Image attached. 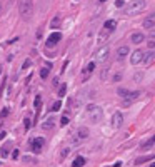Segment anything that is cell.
I'll use <instances>...</instances> for the list:
<instances>
[{
	"label": "cell",
	"mask_w": 155,
	"mask_h": 167,
	"mask_svg": "<svg viewBox=\"0 0 155 167\" xmlns=\"http://www.w3.org/2000/svg\"><path fill=\"white\" fill-rule=\"evenodd\" d=\"M145 7H147V0H134L125 7V15H128V17L137 15L142 10H145Z\"/></svg>",
	"instance_id": "1"
},
{
	"label": "cell",
	"mask_w": 155,
	"mask_h": 167,
	"mask_svg": "<svg viewBox=\"0 0 155 167\" xmlns=\"http://www.w3.org/2000/svg\"><path fill=\"white\" fill-rule=\"evenodd\" d=\"M85 114H87V119L90 122H94V124L100 122L102 117H104V112H102V109L98 107V105H88L85 109Z\"/></svg>",
	"instance_id": "2"
},
{
	"label": "cell",
	"mask_w": 155,
	"mask_h": 167,
	"mask_svg": "<svg viewBox=\"0 0 155 167\" xmlns=\"http://www.w3.org/2000/svg\"><path fill=\"white\" fill-rule=\"evenodd\" d=\"M19 12L23 20H29L32 17V13H33V2L32 0H20Z\"/></svg>",
	"instance_id": "3"
},
{
	"label": "cell",
	"mask_w": 155,
	"mask_h": 167,
	"mask_svg": "<svg viewBox=\"0 0 155 167\" xmlns=\"http://www.w3.org/2000/svg\"><path fill=\"white\" fill-rule=\"evenodd\" d=\"M43 144H45V140L43 137H35L30 140V149L35 152V154H40L42 152V149H43Z\"/></svg>",
	"instance_id": "4"
},
{
	"label": "cell",
	"mask_w": 155,
	"mask_h": 167,
	"mask_svg": "<svg viewBox=\"0 0 155 167\" xmlns=\"http://www.w3.org/2000/svg\"><path fill=\"white\" fill-rule=\"evenodd\" d=\"M108 52H110L108 45H102V47L95 52V64H97V62H105L107 57H108Z\"/></svg>",
	"instance_id": "5"
},
{
	"label": "cell",
	"mask_w": 155,
	"mask_h": 167,
	"mask_svg": "<svg viewBox=\"0 0 155 167\" xmlns=\"http://www.w3.org/2000/svg\"><path fill=\"white\" fill-rule=\"evenodd\" d=\"M60 40H62V34H60V32H53L49 39H47V44H45V45H47L49 49H52V47H55V45H57Z\"/></svg>",
	"instance_id": "6"
},
{
	"label": "cell",
	"mask_w": 155,
	"mask_h": 167,
	"mask_svg": "<svg viewBox=\"0 0 155 167\" xmlns=\"http://www.w3.org/2000/svg\"><path fill=\"white\" fill-rule=\"evenodd\" d=\"M88 137V129L87 127H80L75 132V137H73V142L75 144H78V142H82V140H85V139Z\"/></svg>",
	"instance_id": "7"
},
{
	"label": "cell",
	"mask_w": 155,
	"mask_h": 167,
	"mask_svg": "<svg viewBox=\"0 0 155 167\" xmlns=\"http://www.w3.org/2000/svg\"><path fill=\"white\" fill-rule=\"evenodd\" d=\"M122 122H124V115H122V112H115V114L112 115V127L114 129H120L122 127Z\"/></svg>",
	"instance_id": "8"
},
{
	"label": "cell",
	"mask_w": 155,
	"mask_h": 167,
	"mask_svg": "<svg viewBox=\"0 0 155 167\" xmlns=\"http://www.w3.org/2000/svg\"><path fill=\"white\" fill-rule=\"evenodd\" d=\"M142 59H144V52H142V50H135V52L130 55V64H132V65H137V64L142 62Z\"/></svg>",
	"instance_id": "9"
},
{
	"label": "cell",
	"mask_w": 155,
	"mask_h": 167,
	"mask_svg": "<svg viewBox=\"0 0 155 167\" xmlns=\"http://www.w3.org/2000/svg\"><path fill=\"white\" fill-rule=\"evenodd\" d=\"M138 97H140V90H135V92H128V95L124 99V105H130V104H132L134 100H137Z\"/></svg>",
	"instance_id": "10"
},
{
	"label": "cell",
	"mask_w": 155,
	"mask_h": 167,
	"mask_svg": "<svg viewBox=\"0 0 155 167\" xmlns=\"http://www.w3.org/2000/svg\"><path fill=\"white\" fill-rule=\"evenodd\" d=\"M94 69H95V62H90L87 67L84 69V72H82V80H84V82H85V80L90 77V74L94 72Z\"/></svg>",
	"instance_id": "11"
},
{
	"label": "cell",
	"mask_w": 155,
	"mask_h": 167,
	"mask_svg": "<svg viewBox=\"0 0 155 167\" xmlns=\"http://www.w3.org/2000/svg\"><path fill=\"white\" fill-rule=\"evenodd\" d=\"M117 29V22L115 20H107L105 23H104V30H105L107 34H112V32H114V30Z\"/></svg>",
	"instance_id": "12"
},
{
	"label": "cell",
	"mask_w": 155,
	"mask_h": 167,
	"mask_svg": "<svg viewBox=\"0 0 155 167\" xmlns=\"http://www.w3.org/2000/svg\"><path fill=\"white\" fill-rule=\"evenodd\" d=\"M127 55H128V47L127 45H122V47L117 49V60H124Z\"/></svg>",
	"instance_id": "13"
},
{
	"label": "cell",
	"mask_w": 155,
	"mask_h": 167,
	"mask_svg": "<svg viewBox=\"0 0 155 167\" xmlns=\"http://www.w3.org/2000/svg\"><path fill=\"white\" fill-rule=\"evenodd\" d=\"M40 127H42V130H50V129H53L55 127V119H52V117L47 119L45 122H42Z\"/></svg>",
	"instance_id": "14"
},
{
	"label": "cell",
	"mask_w": 155,
	"mask_h": 167,
	"mask_svg": "<svg viewBox=\"0 0 155 167\" xmlns=\"http://www.w3.org/2000/svg\"><path fill=\"white\" fill-rule=\"evenodd\" d=\"M144 40H145V35L140 34V32H135V34L132 35V42H134V44H142Z\"/></svg>",
	"instance_id": "15"
},
{
	"label": "cell",
	"mask_w": 155,
	"mask_h": 167,
	"mask_svg": "<svg viewBox=\"0 0 155 167\" xmlns=\"http://www.w3.org/2000/svg\"><path fill=\"white\" fill-rule=\"evenodd\" d=\"M154 22H155V17H154V15H150L148 19L144 20V27L148 29V30H154Z\"/></svg>",
	"instance_id": "16"
},
{
	"label": "cell",
	"mask_w": 155,
	"mask_h": 167,
	"mask_svg": "<svg viewBox=\"0 0 155 167\" xmlns=\"http://www.w3.org/2000/svg\"><path fill=\"white\" fill-rule=\"evenodd\" d=\"M154 140H155L154 137H150L148 140H145V142L140 146V150H148V149H152L154 147Z\"/></svg>",
	"instance_id": "17"
},
{
	"label": "cell",
	"mask_w": 155,
	"mask_h": 167,
	"mask_svg": "<svg viewBox=\"0 0 155 167\" xmlns=\"http://www.w3.org/2000/svg\"><path fill=\"white\" fill-rule=\"evenodd\" d=\"M85 162H87L85 157H80V156H78V157L72 162V167H84V166H85Z\"/></svg>",
	"instance_id": "18"
},
{
	"label": "cell",
	"mask_w": 155,
	"mask_h": 167,
	"mask_svg": "<svg viewBox=\"0 0 155 167\" xmlns=\"http://www.w3.org/2000/svg\"><path fill=\"white\" fill-rule=\"evenodd\" d=\"M10 149H12V144H5L3 147L0 149V154H2V157H9V154H10Z\"/></svg>",
	"instance_id": "19"
},
{
	"label": "cell",
	"mask_w": 155,
	"mask_h": 167,
	"mask_svg": "<svg viewBox=\"0 0 155 167\" xmlns=\"http://www.w3.org/2000/svg\"><path fill=\"white\" fill-rule=\"evenodd\" d=\"M142 62H145L147 65H148V64H152V62H154V52L150 50V52H147V55L144 54V59H142Z\"/></svg>",
	"instance_id": "20"
},
{
	"label": "cell",
	"mask_w": 155,
	"mask_h": 167,
	"mask_svg": "<svg viewBox=\"0 0 155 167\" xmlns=\"http://www.w3.org/2000/svg\"><path fill=\"white\" fill-rule=\"evenodd\" d=\"M147 160H154V156H150V157H138L135 159V166H140V164H144V162H147Z\"/></svg>",
	"instance_id": "21"
},
{
	"label": "cell",
	"mask_w": 155,
	"mask_h": 167,
	"mask_svg": "<svg viewBox=\"0 0 155 167\" xmlns=\"http://www.w3.org/2000/svg\"><path fill=\"white\" fill-rule=\"evenodd\" d=\"M108 35H110V34H107L105 30H102V32H100V35H98V39H97V44H104Z\"/></svg>",
	"instance_id": "22"
},
{
	"label": "cell",
	"mask_w": 155,
	"mask_h": 167,
	"mask_svg": "<svg viewBox=\"0 0 155 167\" xmlns=\"http://www.w3.org/2000/svg\"><path fill=\"white\" fill-rule=\"evenodd\" d=\"M60 22H62V17H60V15H57L55 19H52V23H50V25H52V29H58Z\"/></svg>",
	"instance_id": "23"
},
{
	"label": "cell",
	"mask_w": 155,
	"mask_h": 167,
	"mask_svg": "<svg viewBox=\"0 0 155 167\" xmlns=\"http://www.w3.org/2000/svg\"><path fill=\"white\" fill-rule=\"evenodd\" d=\"M49 70H50V65L42 67V70H40V77H42V79H47V77H49Z\"/></svg>",
	"instance_id": "24"
},
{
	"label": "cell",
	"mask_w": 155,
	"mask_h": 167,
	"mask_svg": "<svg viewBox=\"0 0 155 167\" xmlns=\"http://www.w3.org/2000/svg\"><path fill=\"white\" fill-rule=\"evenodd\" d=\"M40 104H42V95H35L33 105H35V109H37V112H39V109H40Z\"/></svg>",
	"instance_id": "25"
},
{
	"label": "cell",
	"mask_w": 155,
	"mask_h": 167,
	"mask_svg": "<svg viewBox=\"0 0 155 167\" xmlns=\"http://www.w3.org/2000/svg\"><path fill=\"white\" fill-rule=\"evenodd\" d=\"M60 107H62V102L57 100V102H53V104H52V109H50V110H52V112H57V110H60Z\"/></svg>",
	"instance_id": "26"
},
{
	"label": "cell",
	"mask_w": 155,
	"mask_h": 167,
	"mask_svg": "<svg viewBox=\"0 0 155 167\" xmlns=\"http://www.w3.org/2000/svg\"><path fill=\"white\" fill-rule=\"evenodd\" d=\"M128 92H130V90H127V89H118V90H117V94H118L122 99H125L127 95H128Z\"/></svg>",
	"instance_id": "27"
},
{
	"label": "cell",
	"mask_w": 155,
	"mask_h": 167,
	"mask_svg": "<svg viewBox=\"0 0 155 167\" xmlns=\"http://www.w3.org/2000/svg\"><path fill=\"white\" fill-rule=\"evenodd\" d=\"M70 150H72V149L70 147H65V149H62V152H60V159H65L68 156V154H70Z\"/></svg>",
	"instance_id": "28"
},
{
	"label": "cell",
	"mask_w": 155,
	"mask_h": 167,
	"mask_svg": "<svg viewBox=\"0 0 155 167\" xmlns=\"http://www.w3.org/2000/svg\"><path fill=\"white\" fill-rule=\"evenodd\" d=\"M65 94H67V85L63 84V85H60V89H58V95H60V97H63Z\"/></svg>",
	"instance_id": "29"
},
{
	"label": "cell",
	"mask_w": 155,
	"mask_h": 167,
	"mask_svg": "<svg viewBox=\"0 0 155 167\" xmlns=\"http://www.w3.org/2000/svg\"><path fill=\"white\" fill-rule=\"evenodd\" d=\"M107 70H108V67H104L102 72H100V79L102 80H107Z\"/></svg>",
	"instance_id": "30"
},
{
	"label": "cell",
	"mask_w": 155,
	"mask_h": 167,
	"mask_svg": "<svg viewBox=\"0 0 155 167\" xmlns=\"http://www.w3.org/2000/svg\"><path fill=\"white\" fill-rule=\"evenodd\" d=\"M67 124H68V117H67V115H63V117L60 119V125H62V127H65Z\"/></svg>",
	"instance_id": "31"
},
{
	"label": "cell",
	"mask_w": 155,
	"mask_h": 167,
	"mask_svg": "<svg viewBox=\"0 0 155 167\" xmlns=\"http://www.w3.org/2000/svg\"><path fill=\"white\" fill-rule=\"evenodd\" d=\"M30 65H32V60L30 59H27L25 62H23V65H22V69H29Z\"/></svg>",
	"instance_id": "32"
},
{
	"label": "cell",
	"mask_w": 155,
	"mask_h": 167,
	"mask_svg": "<svg viewBox=\"0 0 155 167\" xmlns=\"http://www.w3.org/2000/svg\"><path fill=\"white\" fill-rule=\"evenodd\" d=\"M20 156V152H19V149H13V152H12V159H13V160H15V159L19 157Z\"/></svg>",
	"instance_id": "33"
},
{
	"label": "cell",
	"mask_w": 155,
	"mask_h": 167,
	"mask_svg": "<svg viewBox=\"0 0 155 167\" xmlns=\"http://www.w3.org/2000/svg\"><path fill=\"white\" fill-rule=\"evenodd\" d=\"M22 160H23V162H35V159L29 157V156H23V157H22Z\"/></svg>",
	"instance_id": "34"
},
{
	"label": "cell",
	"mask_w": 155,
	"mask_h": 167,
	"mask_svg": "<svg viewBox=\"0 0 155 167\" xmlns=\"http://www.w3.org/2000/svg\"><path fill=\"white\" fill-rule=\"evenodd\" d=\"M124 3H125V0H115V7H124Z\"/></svg>",
	"instance_id": "35"
},
{
	"label": "cell",
	"mask_w": 155,
	"mask_h": 167,
	"mask_svg": "<svg viewBox=\"0 0 155 167\" xmlns=\"http://www.w3.org/2000/svg\"><path fill=\"white\" fill-rule=\"evenodd\" d=\"M7 115H9V109H3V110H2V114H0V117L3 119V117H7Z\"/></svg>",
	"instance_id": "36"
},
{
	"label": "cell",
	"mask_w": 155,
	"mask_h": 167,
	"mask_svg": "<svg viewBox=\"0 0 155 167\" xmlns=\"http://www.w3.org/2000/svg\"><path fill=\"white\" fill-rule=\"evenodd\" d=\"M154 45H155V40H154V39H150V40H148V49L154 50Z\"/></svg>",
	"instance_id": "37"
},
{
	"label": "cell",
	"mask_w": 155,
	"mask_h": 167,
	"mask_svg": "<svg viewBox=\"0 0 155 167\" xmlns=\"http://www.w3.org/2000/svg\"><path fill=\"white\" fill-rule=\"evenodd\" d=\"M32 127V120L30 119H25V129H30Z\"/></svg>",
	"instance_id": "38"
},
{
	"label": "cell",
	"mask_w": 155,
	"mask_h": 167,
	"mask_svg": "<svg viewBox=\"0 0 155 167\" xmlns=\"http://www.w3.org/2000/svg\"><path fill=\"white\" fill-rule=\"evenodd\" d=\"M120 79H122V74H117V75H115V79H114V80H115V82H118Z\"/></svg>",
	"instance_id": "39"
},
{
	"label": "cell",
	"mask_w": 155,
	"mask_h": 167,
	"mask_svg": "<svg viewBox=\"0 0 155 167\" xmlns=\"http://www.w3.org/2000/svg\"><path fill=\"white\" fill-rule=\"evenodd\" d=\"M5 135H7V132H3V130H2V132H0V140H2V139H5Z\"/></svg>",
	"instance_id": "40"
},
{
	"label": "cell",
	"mask_w": 155,
	"mask_h": 167,
	"mask_svg": "<svg viewBox=\"0 0 155 167\" xmlns=\"http://www.w3.org/2000/svg\"><path fill=\"white\" fill-rule=\"evenodd\" d=\"M114 167H122V164H120V162H117V164H115Z\"/></svg>",
	"instance_id": "41"
},
{
	"label": "cell",
	"mask_w": 155,
	"mask_h": 167,
	"mask_svg": "<svg viewBox=\"0 0 155 167\" xmlns=\"http://www.w3.org/2000/svg\"><path fill=\"white\" fill-rule=\"evenodd\" d=\"M104 2H107V0H100V3H104Z\"/></svg>",
	"instance_id": "42"
},
{
	"label": "cell",
	"mask_w": 155,
	"mask_h": 167,
	"mask_svg": "<svg viewBox=\"0 0 155 167\" xmlns=\"http://www.w3.org/2000/svg\"><path fill=\"white\" fill-rule=\"evenodd\" d=\"M148 167H155V166H154V164H150V166H148Z\"/></svg>",
	"instance_id": "43"
}]
</instances>
